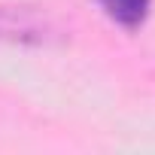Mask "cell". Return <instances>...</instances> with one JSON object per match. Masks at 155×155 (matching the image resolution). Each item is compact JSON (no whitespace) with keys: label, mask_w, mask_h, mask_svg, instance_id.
<instances>
[{"label":"cell","mask_w":155,"mask_h":155,"mask_svg":"<svg viewBox=\"0 0 155 155\" xmlns=\"http://www.w3.org/2000/svg\"><path fill=\"white\" fill-rule=\"evenodd\" d=\"M0 43L28 49H55L67 43V31L43 6L0 3Z\"/></svg>","instance_id":"cell-1"},{"label":"cell","mask_w":155,"mask_h":155,"mask_svg":"<svg viewBox=\"0 0 155 155\" xmlns=\"http://www.w3.org/2000/svg\"><path fill=\"white\" fill-rule=\"evenodd\" d=\"M97 6L110 21H116L125 31H137L152 9V0H97Z\"/></svg>","instance_id":"cell-2"}]
</instances>
